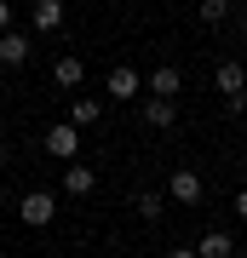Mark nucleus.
<instances>
[{
	"instance_id": "f257e3e1",
	"label": "nucleus",
	"mask_w": 247,
	"mask_h": 258,
	"mask_svg": "<svg viewBox=\"0 0 247 258\" xmlns=\"http://www.w3.org/2000/svg\"><path fill=\"white\" fill-rule=\"evenodd\" d=\"M213 81H219L230 115H241V109H247V69H241V63H219V69H213Z\"/></svg>"
},
{
	"instance_id": "f03ea898",
	"label": "nucleus",
	"mask_w": 247,
	"mask_h": 258,
	"mask_svg": "<svg viewBox=\"0 0 247 258\" xmlns=\"http://www.w3.org/2000/svg\"><path fill=\"white\" fill-rule=\"evenodd\" d=\"M18 218H23V224H35V230H46V224L58 218V201H52V189H29L23 201H18Z\"/></svg>"
},
{
	"instance_id": "7ed1b4c3",
	"label": "nucleus",
	"mask_w": 247,
	"mask_h": 258,
	"mask_svg": "<svg viewBox=\"0 0 247 258\" xmlns=\"http://www.w3.org/2000/svg\"><path fill=\"white\" fill-rule=\"evenodd\" d=\"M75 149H81V126H46V155H58V161H75Z\"/></svg>"
},
{
	"instance_id": "20e7f679",
	"label": "nucleus",
	"mask_w": 247,
	"mask_h": 258,
	"mask_svg": "<svg viewBox=\"0 0 247 258\" xmlns=\"http://www.w3.org/2000/svg\"><path fill=\"white\" fill-rule=\"evenodd\" d=\"M167 195H173V201H184V207H202V178H195L190 166H178V172L167 178Z\"/></svg>"
},
{
	"instance_id": "39448f33",
	"label": "nucleus",
	"mask_w": 247,
	"mask_h": 258,
	"mask_svg": "<svg viewBox=\"0 0 247 258\" xmlns=\"http://www.w3.org/2000/svg\"><path fill=\"white\" fill-rule=\"evenodd\" d=\"M138 86H144V81H138V69H127V63H121V69H110L104 92H110L115 103H132V98H138Z\"/></svg>"
},
{
	"instance_id": "423d86ee",
	"label": "nucleus",
	"mask_w": 247,
	"mask_h": 258,
	"mask_svg": "<svg viewBox=\"0 0 247 258\" xmlns=\"http://www.w3.org/2000/svg\"><path fill=\"white\" fill-rule=\"evenodd\" d=\"M23 57H29V35H23V29H6V35H0V63L18 69Z\"/></svg>"
},
{
	"instance_id": "0eeeda50",
	"label": "nucleus",
	"mask_w": 247,
	"mask_h": 258,
	"mask_svg": "<svg viewBox=\"0 0 247 258\" xmlns=\"http://www.w3.org/2000/svg\"><path fill=\"white\" fill-rule=\"evenodd\" d=\"M144 86H150V92H156V98H178V92H184V75H178L173 63H161V69L150 75Z\"/></svg>"
},
{
	"instance_id": "6e6552de",
	"label": "nucleus",
	"mask_w": 247,
	"mask_h": 258,
	"mask_svg": "<svg viewBox=\"0 0 247 258\" xmlns=\"http://www.w3.org/2000/svg\"><path fill=\"white\" fill-rule=\"evenodd\" d=\"M35 29H40V35L64 29V0H35Z\"/></svg>"
},
{
	"instance_id": "1a4fd4ad",
	"label": "nucleus",
	"mask_w": 247,
	"mask_h": 258,
	"mask_svg": "<svg viewBox=\"0 0 247 258\" xmlns=\"http://www.w3.org/2000/svg\"><path fill=\"white\" fill-rule=\"evenodd\" d=\"M92 184H98V178H92V166H81V161L64 166V189H69V195H92Z\"/></svg>"
},
{
	"instance_id": "9d476101",
	"label": "nucleus",
	"mask_w": 247,
	"mask_h": 258,
	"mask_svg": "<svg viewBox=\"0 0 247 258\" xmlns=\"http://www.w3.org/2000/svg\"><path fill=\"white\" fill-rule=\"evenodd\" d=\"M52 81H58V86H81V81H86L81 57H58V63H52Z\"/></svg>"
},
{
	"instance_id": "9b49d317",
	"label": "nucleus",
	"mask_w": 247,
	"mask_h": 258,
	"mask_svg": "<svg viewBox=\"0 0 247 258\" xmlns=\"http://www.w3.org/2000/svg\"><path fill=\"white\" fill-rule=\"evenodd\" d=\"M98 120H104V103H98V98H75L69 126H98Z\"/></svg>"
},
{
	"instance_id": "f8f14e48",
	"label": "nucleus",
	"mask_w": 247,
	"mask_h": 258,
	"mask_svg": "<svg viewBox=\"0 0 247 258\" xmlns=\"http://www.w3.org/2000/svg\"><path fill=\"white\" fill-rule=\"evenodd\" d=\"M144 120H150V126H173V120H178L173 98H150V103H144Z\"/></svg>"
},
{
	"instance_id": "ddd939ff",
	"label": "nucleus",
	"mask_w": 247,
	"mask_h": 258,
	"mask_svg": "<svg viewBox=\"0 0 247 258\" xmlns=\"http://www.w3.org/2000/svg\"><path fill=\"white\" fill-rule=\"evenodd\" d=\"M132 207H138V218H150V224L161 218V195H156V189H138V195H132Z\"/></svg>"
},
{
	"instance_id": "4468645a",
	"label": "nucleus",
	"mask_w": 247,
	"mask_h": 258,
	"mask_svg": "<svg viewBox=\"0 0 247 258\" xmlns=\"http://www.w3.org/2000/svg\"><path fill=\"white\" fill-rule=\"evenodd\" d=\"M195 258H230V235H224V230H213V235L202 241V252H195Z\"/></svg>"
},
{
	"instance_id": "2eb2a0df",
	"label": "nucleus",
	"mask_w": 247,
	"mask_h": 258,
	"mask_svg": "<svg viewBox=\"0 0 247 258\" xmlns=\"http://www.w3.org/2000/svg\"><path fill=\"white\" fill-rule=\"evenodd\" d=\"M224 12H230V0H202V23H224Z\"/></svg>"
},
{
	"instance_id": "dca6fc26",
	"label": "nucleus",
	"mask_w": 247,
	"mask_h": 258,
	"mask_svg": "<svg viewBox=\"0 0 247 258\" xmlns=\"http://www.w3.org/2000/svg\"><path fill=\"white\" fill-rule=\"evenodd\" d=\"M12 29V0H0V35Z\"/></svg>"
},
{
	"instance_id": "f3484780",
	"label": "nucleus",
	"mask_w": 247,
	"mask_h": 258,
	"mask_svg": "<svg viewBox=\"0 0 247 258\" xmlns=\"http://www.w3.org/2000/svg\"><path fill=\"white\" fill-rule=\"evenodd\" d=\"M236 212H241V218H247V189H241V195H236Z\"/></svg>"
},
{
	"instance_id": "a211bd4d",
	"label": "nucleus",
	"mask_w": 247,
	"mask_h": 258,
	"mask_svg": "<svg viewBox=\"0 0 247 258\" xmlns=\"http://www.w3.org/2000/svg\"><path fill=\"white\" fill-rule=\"evenodd\" d=\"M167 258H195V252H190V247H178V252H167Z\"/></svg>"
},
{
	"instance_id": "6ab92c4d",
	"label": "nucleus",
	"mask_w": 247,
	"mask_h": 258,
	"mask_svg": "<svg viewBox=\"0 0 247 258\" xmlns=\"http://www.w3.org/2000/svg\"><path fill=\"white\" fill-rule=\"evenodd\" d=\"M0 161H6V138H0Z\"/></svg>"
}]
</instances>
